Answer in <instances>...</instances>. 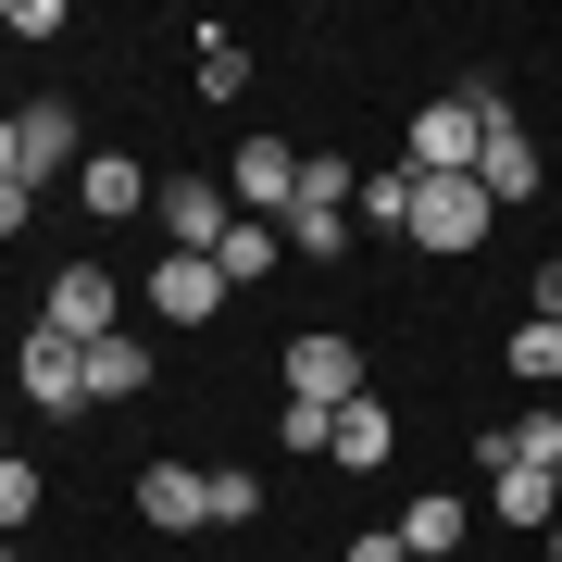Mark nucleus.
I'll list each match as a JSON object with an SVG mask.
<instances>
[{
	"instance_id": "1",
	"label": "nucleus",
	"mask_w": 562,
	"mask_h": 562,
	"mask_svg": "<svg viewBox=\"0 0 562 562\" xmlns=\"http://www.w3.org/2000/svg\"><path fill=\"white\" fill-rule=\"evenodd\" d=\"M487 225H501V201H487L475 176H425L413 188V250H462V262H475Z\"/></svg>"
},
{
	"instance_id": "2",
	"label": "nucleus",
	"mask_w": 562,
	"mask_h": 562,
	"mask_svg": "<svg viewBox=\"0 0 562 562\" xmlns=\"http://www.w3.org/2000/svg\"><path fill=\"white\" fill-rule=\"evenodd\" d=\"M475 150H487L475 101H425V113L401 125V162H413V176H475Z\"/></svg>"
},
{
	"instance_id": "3",
	"label": "nucleus",
	"mask_w": 562,
	"mask_h": 562,
	"mask_svg": "<svg viewBox=\"0 0 562 562\" xmlns=\"http://www.w3.org/2000/svg\"><path fill=\"white\" fill-rule=\"evenodd\" d=\"M225 201L262 213V225H288V201H301V150H288V138H238V162H225Z\"/></svg>"
},
{
	"instance_id": "4",
	"label": "nucleus",
	"mask_w": 562,
	"mask_h": 562,
	"mask_svg": "<svg viewBox=\"0 0 562 562\" xmlns=\"http://www.w3.org/2000/svg\"><path fill=\"white\" fill-rule=\"evenodd\" d=\"M113 313H125V288H113V262H63L50 276V338H113Z\"/></svg>"
},
{
	"instance_id": "5",
	"label": "nucleus",
	"mask_w": 562,
	"mask_h": 562,
	"mask_svg": "<svg viewBox=\"0 0 562 562\" xmlns=\"http://www.w3.org/2000/svg\"><path fill=\"white\" fill-rule=\"evenodd\" d=\"M225 301H238V288L213 276V250H162V262H150V313H162V325H213Z\"/></svg>"
},
{
	"instance_id": "6",
	"label": "nucleus",
	"mask_w": 562,
	"mask_h": 562,
	"mask_svg": "<svg viewBox=\"0 0 562 562\" xmlns=\"http://www.w3.org/2000/svg\"><path fill=\"white\" fill-rule=\"evenodd\" d=\"M13 387H25L38 413H76V401H88V338H50V325H38V338L13 350Z\"/></svg>"
},
{
	"instance_id": "7",
	"label": "nucleus",
	"mask_w": 562,
	"mask_h": 562,
	"mask_svg": "<svg viewBox=\"0 0 562 562\" xmlns=\"http://www.w3.org/2000/svg\"><path fill=\"white\" fill-rule=\"evenodd\" d=\"M225 225H238V201L213 176H162V250H225Z\"/></svg>"
},
{
	"instance_id": "8",
	"label": "nucleus",
	"mask_w": 562,
	"mask_h": 562,
	"mask_svg": "<svg viewBox=\"0 0 562 562\" xmlns=\"http://www.w3.org/2000/svg\"><path fill=\"white\" fill-rule=\"evenodd\" d=\"M288 401H313V413L362 401V350L350 338H288Z\"/></svg>"
},
{
	"instance_id": "9",
	"label": "nucleus",
	"mask_w": 562,
	"mask_h": 562,
	"mask_svg": "<svg viewBox=\"0 0 562 562\" xmlns=\"http://www.w3.org/2000/svg\"><path fill=\"white\" fill-rule=\"evenodd\" d=\"M513 462H525V475H562V413H550V401L475 438V475H513Z\"/></svg>"
},
{
	"instance_id": "10",
	"label": "nucleus",
	"mask_w": 562,
	"mask_h": 562,
	"mask_svg": "<svg viewBox=\"0 0 562 562\" xmlns=\"http://www.w3.org/2000/svg\"><path fill=\"white\" fill-rule=\"evenodd\" d=\"M63 162H76V113H63V101H25L13 113V188H63Z\"/></svg>"
},
{
	"instance_id": "11",
	"label": "nucleus",
	"mask_w": 562,
	"mask_h": 562,
	"mask_svg": "<svg viewBox=\"0 0 562 562\" xmlns=\"http://www.w3.org/2000/svg\"><path fill=\"white\" fill-rule=\"evenodd\" d=\"M325 462H350V475H375V462H401V413L362 387V401H338V425H325Z\"/></svg>"
},
{
	"instance_id": "12",
	"label": "nucleus",
	"mask_w": 562,
	"mask_h": 562,
	"mask_svg": "<svg viewBox=\"0 0 562 562\" xmlns=\"http://www.w3.org/2000/svg\"><path fill=\"white\" fill-rule=\"evenodd\" d=\"M138 513L162 525V538H188V525H213V475H201V462H150V475H138Z\"/></svg>"
},
{
	"instance_id": "13",
	"label": "nucleus",
	"mask_w": 562,
	"mask_h": 562,
	"mask_svg": "<svg viewBox=\"0 0 562 562\" xmlns=\"http://www.w3.org/2000/svg\"><path fill=\"white\" fill-rule=\"evenodd\" d=\"M76 201L101 213V225H125V213L150 201V176H138V162H125V150H88V162H76Z\"/></svg>"
},
{
	"instance_id": "14",
	"label": "nucleus",
	"mask_w": 562,
	"mask_h": 562,
	"mask_svg": "<svg viewBox=\"0 0 562 562\" xmlns=\"http://www.w3.org/2000/svg\"><path fill=\"white\" fill-rule=\"evenodd\" d=\"M276 262H288V225L238 213V225H225V250H213V276H225V288H262V276H276Z\"/></svg>"
},
{
	"instance_id": "15",
	"label": "nucleus",
	"mask_w": 562,
	"mask_h": 562,
	"mask_svg": "<svg viewBox=\"0 0 562 562\" xmlns=\"http://www.w3.org/2000/svg\"><path fill=\"white\" fill-rule=\"evenodd\" d=\"M487 513L525 525V538H550V525H562V475H525V462H513V475H487Z\"/></svg>"
},
{
	"instance_id": "16",
	"label": "nucleus",
	"mask_w": 562,
	"mask_h": 562,
	"mask_svg": "<svg viewBox=\"0 0 562 562\" xmlns=\"http://www.w3.org/2000/svg\"><path fill=\"white\" fill-rule=\"evenodd\" d=\"M150 387V338H88V401H138Z\"/></svg>"
},
{
	"instance_id": "17",
	"label": "nucleus",
	"mask_w": 562,
	"mask_h": 562,
	"mask_svg": "<svg viewBox=\"0 0 562 562\" xmlns=\"http://www.w3.org/2000/svg\"><path fill=\"white\" fill-rule=\"evenodd\" d=\"M401 550H413V562H450V550H462V501H450V487H425V501L401 513Z\"/></svg>"
},
{
	"instance_id": "18",
	"label": "nucleus",
	"mask_w": 562,
	"mask_h": 562,
	"mask_svg": "<svg viewBox=\"0 0 562 562\" xmlns=\"http://www.w3.org/2000/svg\"><path fill=\"white\" fill-rule=\"evenodd\" d=\"M413 162H375V176H362V225H387V238H413Z\"/></svg>"
},
{
	"instance_id": "19",
	"label": "nucleus",
	"mask_w": 562,
	"mask_h": 562,
	"mask_svg": "<svg viewBox=\"0 0 562 562\" xmlns=\"http://www.w3.org/2000/svg\"><path fill=\"white\" fill-rule=\"evenodd\" d=\"M288 250L338 262V250H350V201H288Z\"/></svg>"
},
{
	"instance_id": "20",
	"label": "nucleus",
	"mask_w": 562,
	"mask_h": 562,
	"mask_svg": "<svg viewBox=\"0 0 562 562\" xmlns=\"http://www.w3.org/2000/svg\"><path fill=\"white\" fill-rule=\"evenodd\" d=\"M238 88H250V50L225 25H201V101H238Z\"/></svg>"
},
{
	"instance_id": "21",
	"label": "nucleus",
	"mask_w": 562,
	"mask_h": 562,
	"mask_svg": "<svg viewBox=\"0 0 562 562\" xmlns=\"http://www.w3.org/2000/svg\"><path fill=\"white\" fill-rule=\"evenodd\" d=\"M513 375L525 387H562V325H538V313L513 325Z\"/></svg>"
},
{
	"instance_id": "22",
	"label": "nucleus",
	"mask_w": 562,
	"mask_h": 562,
	"mask_svg": "<svg viewBox=\"0 0 562 562\" xmlns=\"http://www.w3.org/2000/svg\"><path fill=\"white\" fill-rule=\"evenodd\" d=\"M25 525H38V462L13 450V462H0V538H25Z\"/></svg>"
},
{
	"instance_id": "23",
	"label": "nucleus",
	"mask_w": 562,
	"mask_h": 562,
	"mask_svg": "<svg viewBox=\"0 0 562 562\" xmlns=\"http://www.w3.org/2000/svg\"><path fill=\"white\" fill-rule=\"evenodd\" d=\"M325 425H338V413H313V401H276V438H288V450H325Z\"/></svg>"
},
{
	"instance_id": "24",
	"label": "nucleus",
	"mask_w": 562,
	"mask_h": 562,
	"mask_svg": "<svg viewBox=\"0 0 562 562\" xmlns=\"http://www.w3.org/2000/svg\"><path fill=\"white\" fill-rule=\"evenodd\" d=\"M338 562H413V550H401V525H387V538H338Z\"/></svg>"
},
{
	"instance_id": "25",
	"label": "nucleus",
	"mask_w": 562,
	"mask_h": 562,
	"mask_svg": "<svg viewBox=\"0 0 562 562\" xmlns=\"http://www.w3.org/2000/svg\"><path fill=\"white\" fill-rule=\"evenodd\" d=\"M538 325H562V250L538 262Z\"/></svg>"
},
{
	"instance_id": "26",
	"label": "nucleus",
	"mask_w": 562,
	"mask_h": 562,
	"mask_svg": "<svg viewBox=\"0 0 562 562\" xmlns=\"http://www.w3.org/2000/svg\"><path fill=\"white\" fill-rule=\"evenodd\" d=\"M25 213H38V188H0V238H25Z\"/></svg>"
},
{
	"instance_id": "27",
	"label": "nucleus",
	"mask_w": 562,
	"mask_h": 562,
	"mask_svg": "<svg viewBox=\"0 0 562 562\" xmlns=\"http://www.w3.org/2000/svg\"><path fill=\"white\" fill-rule=\"evenodd\" d=\"M0 188H13V113H0Z\"/></svg>"
},
{
	"instance_id": "28",
	"label": "nucleus",
	"mask_w": 562,
	"mask_h": 562,
	"mask_svg": "<svg viewBox=\"0 0 562 562\" xmlns=\"http://www.w3.org/2000/svg\"><path fill=\"white\" fill-rule=\"evenodd\" d=\"M0 562H25V550H13V538H0Z\"/></svg>"
},
{
	"instance_id": "29",
	"label": "nucleus",
	"mask_w": 562,
	"mask_h": 562,
	"mask_svg": "<svg viewBox=\"0 0 562 562\" xmlns=\"http://www.w3.org/2000/svg\"><path fill=\"white\" fill-rule=\"evenodd\" d=\"M0 462H13V438H0Z\"/></svg>"
}]
</instances>
